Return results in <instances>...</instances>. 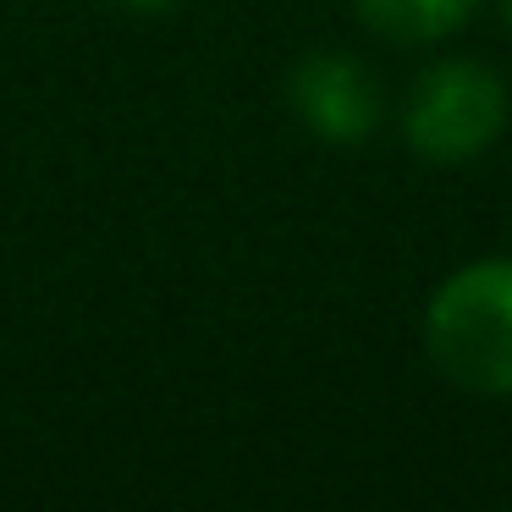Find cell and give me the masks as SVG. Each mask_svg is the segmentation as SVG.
<instances>
[{"label": "cell", "mask_w": 512, "mask_h": 512, "mask_svg": "<svg viewBox=\"0 0 512 512\" xmlns=\"http://www.w3.org/2000/svg\"><path fill=\"white\" fill-rule=\"evenodd\" d=\"M122 6H138V12H166V6H177V0H122Z\"/></svg>", "instance_id": "obj_5"}, {"label": "cell", "mask_w": 512, "mask_h": 512, "mask_svg": "<svg viewBox=\"0 0 512 512\" xmlns=\"http://www.w3.org/2000/svg\"><path fill=\"white\" fill-rule=\"evenodd\" d=\"M424 347L452 386L512 397V259L457 270L424 309Z\"/></svg>", "instance_id": "obj_1"}, {"label": "cell", "mask_w": 512, "mask_h": 512, "mask_svg": "<svg viewBox=\"0 0 512 512\" xmlns=\"http://www.w3.org/2000/svg\"><path fill=\"white\" fill-rule=\"evenodd\" d=\"M507 127V83L485 61H441L419 72L402 111L408 149L430 166H463Z\"/></svg>", "instance_id": "obj_2"}, {"label": "cell", "mask_w": 512, "mask_h": 512, "mask_svg": "<svg viewBox=\"0 0 512 512\" xmlns=\"http://www.w3.org/2000/svg\"><path fill=\"white\" fill-rule=\"evenodd\" d=\"M501 23H507V34H512V0H501Z\"/></svg>", "instance_id": "obj_6"}, {"label": "cell", "mask_w": 512, "mask_h": 512, "mask_svg": "<svg viewBox=\"0 0 512 512\" xmlns=\"http://www.w3.org/2000/svg\"><path fill=\"white\" fill-rule=\"evenodd\" d=\"M287 100L298 111V122L309 133L331 138V144H358L386 116V94H380L375 72L364 61L342 56V50L303 56L287 78Z\"/></svg>", "instance_id": "obj_3"}, {"label": "cell", "mask_w": 512, "mask_h": 512, "mask_svg": "<svg viewBox=\"0 0 512 512\" xmlns=\"http://www.w3.org/2000/svg\"><path fill=\"white\" fill-rule=\"evenodd\" d=\"M474 6L479 0H358V17L391 45H435L468 23Z\"/></svg>", "instance_id": "obj_4"}]
</instances>
